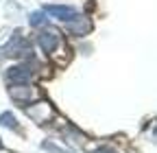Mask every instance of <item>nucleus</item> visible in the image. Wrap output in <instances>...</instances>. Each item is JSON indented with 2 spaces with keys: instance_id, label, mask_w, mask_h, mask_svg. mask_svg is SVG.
<instances>
[{
  "instance_id": "9b49d317",
  "label": "nucleus",
  "mask_w": 157,
  "mask_h": 153,
  "mask_svg": "<svg viewBox=\"0 0 157 153\" xmlns=\"http://www.w3.org/2000/svg\"><path fill=\"white\" fill-rule=\"evenodd\" d=\"M2 149H5V144H2V140H0V151H2Z\"/></svg>"
},
{
  "instance_id": "20e7f679",
  "label": "nucleus",
  "mask_w": 157,
  "mask_h": 153,
  "mask_svg": "<svg viewBox=\"0 0 157 153\" xmlns=\"http://www.w3.org/2000/svg\"><path fill=\"white\" fill-rule=\"evenodd\" d=\"M9 96L15 103H20V107H24V105H29V101L33 96V90L29 88V83H24V85H11L9 88Z\"/></svg>"
},
{
  "instance_id": "f03ea898",
  "label": "nucleus",
  "mask_w": 157,
  "mask_h": 153,
  "mask_svg": "<svg viewBox=\"0 0 157 153\" xmlns=\"http://www.w3.org/2000/svg\"><path fill=\"white\" fill-rule=\"evenodd\" d=\"M31 79H33V70H31L29 66H24V64L13 66V68L7 70V81H9L11 85H24V83H29Z\"/></svg>"
},
{
  "instance_id": "1a4fd4ad",
  "label": "nucleus",
  "mask_w": 157,
  "mask_h": 153,
  "mask_svg": "<svg viewBox=\"0 0 157 153\" xmlns=\"http://www.w3.org/2000/svg\"><path fill=\"white\" fill-rule=\"evenodd\" d=\"M0 125L2 127H9V129H17V120L11 112H5V114H0Z\"/></svg>"
},
{
  "instance_id": "7ed1b4c3",
  "label": "nucleus",
  "mask_w": 157,
  "mask_h": 153,
  "mask_svg": "<svg viewBox=\"0 0 157 153\" xmlns=\"http://www.w3.org/2000/svg\"><path fill=\"white\" fill-rule=\"evenodd\" d=\"M44 13H50L52 18H57V20H61V22H72L78 18L76 9L74 7H66V5H46L42 9Z\"/></svg>"
},
{
  "instance_id": "9d476101",
  "label": "nucleus",
  "mask_w": 157,
  "mask_h": 153,
  "mask_svg": "<svg viewBox=\"0 0 157 153\" xmlns=\"http://www.w3.org/2000/svg\"><path fill=\"white\" fill-rule=\"evenodd\" d=\"M92 153H118V151L111 149V147H98V149H94Z\"/></svg>"
},
{
  "instance_id": "6e6552de",
  "label": "nucleus",
  "mask_w": 157,
  "mask_h": 153,
  "mask_svg": "<svg viewBox=\"0 0 157 153\" xmlns=\"http://www.w3.org/2000/svg\"><path fill=\"white\" fill-rule=\"evenodd\" d=\"M29 24H31V26H46V24H48V18H46L44 11H33V13L29 15Z\"/></svg>"
},
{
  "instance_id": "423d86ee",
  "label": "nucleus",
  "mask_w": 157,
  "mask_h": 153,
  "mask_svg": "<svg viewBox=\"0 0 157 153\" xmlns=\"http://www.w3.org/2000/svg\"><path fill=\"white\" fill-rule=\"evenodd\" d=\"M68 29H70V33L83 37V35H87V33L92 31V22H90V18H81V15H78L76 20H72V24H70Z\"/></svg>"
},
{
  "instance_id": "39448f33",
  "label": "nucleus",
  "mask_w": 157,
  "mask_h": 153,
  "mask_svg": "<svg viewBox=\"0 0 157 153\" xmlns=\"http://www.w3.org/2000/svg\"><path fill=\"white\" fill-rule=\"evenodd\" d=\"M37 44L44 53H55V48L59 46V35L52 31H42L37 35Z\"/></svg>"
},
{
  "instance_id": "0eeeda50",
  "label": "nucleus",
  "mask_w": 157,
  "mask_h": 153,
  "mask_svg": "<svg viewBox=\"0 0 157 153\" xmlns=\"http://www.w3.org/2000/svg\"><path fill=\"white\" fill-rule=\"evenodd\" d=\"M26 112H29V116H31V118H35L37 123L46 120L50 114H52V112H50V107H48L46 103H37V109H35V107H29Z\"/></svg>"
},
{
  "instance_id": "f257e3e1",
  "label": "nucleus",
  "mask_w": 157,
  "mask_h": 153,
  "mask_svg": "<svg viewBox=\"0 0 157 153\" xmlns=\"http://www.w3.org/2000/svg\"><path fill=\"white\" fill-rule=\"evenodd\" d=\"M0 53H2L5 57H24V55L29 57L31 55V46H29V42L17 31L11 40H9V44H5L2 48H0Z\"/></svg>"
}]
</instances>
